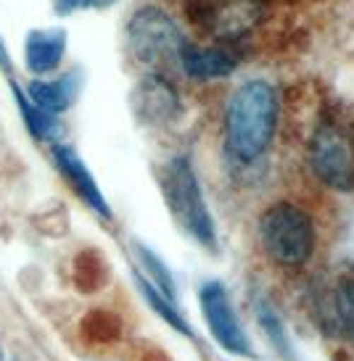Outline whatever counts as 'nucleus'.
Returning <instances> with one entry per match:
<instances>
[{"instance_id":"obj_2","label":"nucleus","mask_w":354,"mask_h":361,"mask_svg":"<svg viewBox=\"0 0 354 361\" xmlns=\"http://www.w3.org/2000/svg\"><path fill=\"white\" fill-rule=\"evenodd\" d=\"M259 251L278 269H302L317 251L314 216L296 201H275L256 221Z\"/></svg>"},{"instance_id":"obj_16","label":"nucleus","mask_w":354,"mask_h":361,"mask_svg":"<svg viewBox=\"0 0 354 361\" xmlns=\"http://www.w3.org/2000/svg\"><path fill=\"white\" fill-rule=\"evenodd\" d=\"M13 98H16V106H19L21 116L27 121V130H30L37 140H56V137H59L61 127H59V121H56V116L40 111L37 106H32L30 98L21 92L19 85H13Z\"/></svg>"},{"instance_id":"obj_13","label":"nucleus","mask_w":354,"mask_h":361,"mask_svg":"<svg viewBox=\"0 0 354 361\" xmlns=\"http://www.w3.org/2000/svg\"><path fill=\"white\" fill-rule=\"evenodd\" d=\"M254 314H256V322H259L262 332L267 335V341L273 343L275 351L281 353L283 359L296 361L291 338H288V332H285V327H283V319H281V317H278V311L273 309V303L264 301L262 295H256V298H254Z\"/></svg>"},{"instance_id":"obj_9","label":"nucleus","mask_w":354,"mask_h":361,"mask_svg":"<svg viewBox=\"0 0 354 361\" xmlns=\"http://www.w3.org/2000/svg\"><path fill=\"white\" fill-rule=\"evenodd\" d=\"M53 164H56L59 174L69 182V188L77 192V198L88 209L95 211L101 219H112V206H109L95 177L90 174V169L85 166V161L77 156L74 148H69V145H53Z\"/></svg>"},{"instance_id":"obj_1","label":"nucleus","mask_w":354,"mask_h":361,"mask_svg":"<svg viewBox=\"0 0 354 361\" xmlns=\"http://www.w3.org/2000/svg\"><path fill=\"white\" fill-rule=\"evenodd\" d=\"M281 124V98L270 82L249 80L225 106V156L233 166H252L270 151Z\"/></svg>"},{"instance_id":"obj_11","label":"nucleus","mask_w":354,"mask_h":361,"mask_svg":"<svg viewBox=\"0 0 354 361\" xmlns=\"http://www.w3.org/2000/svg\"><path fill=\"white\" fill-rule=\"evenodd\" d=\"M66 53V30L51 27V30H32L24 42V63L32 74H51L59 69L61 59Z\"/></svg>"},{"instance_id":"obj_18","label":"nucleus","mask_w":354,"mask_h":361,"mask_svg":"<svg viewBox=\"0 0 354 361\" xmlns=\"http://www.w3.org/2000/svg\"><path fill=\"white\" fill-rule=\"evenodd\" d=\"M117 0H53L56 16H71L77 11H103L112 8Z\"/></svg>"},{"instance_id":"obj_6","label":"nucleus","mask_w":354,"mask_h":361,"mask_svg":"<svg viewBox=\"0 0 354 361\" xmlns=\"http://www.w3.org/2000/svg\"><path fill=\"white\" fill-rule=\"evenodd\" d=\"M188 19L223 45L249 37L264 19V0H188Z\"/></svg>"},{"instance_id":"obj_15","label":"nucleus","mask_w":354,"mask_h":361,"mask_svg":"<svg viewBox=\"0 0 354 361\" xmlns=\"http://www.w3.org/2000/svg\"><path fill=\"white\" fill-rule=\"evenodd\" d=\"M135 282H138V288H141L143 293V298H146V303L151 306L159 317H162L172 330H177L180 335H185V338H193V330H191V324L185 322V317H182L180 311L175 309V301H170L164 293H159L156 288H153L151 282L146 280L143 274H135Z\"/></svg>"},{"instance_id":"obj_20","label":"nucleus","mask_w":354,"mask_h":361,"mask_svg":"<svg viewBox=\"0 0 354 361\" xmlns=\"http://www.w3.org/2000/svg\"><path fill=\"white\" fill-rule=\"evenodd\" d=\"M0 361H3V348H0Z\"/></svg>"},{"instance_id":"obj_12","label":"nucleus","mask_w":354,"mask_h":361,"mask_svg":"<svg viewBox=\"0 0 354 361\" xmlns=\"http://www.w3.org/2000/svg\"><path fill=\"white\" fill-rule=\"evenodd\" d=\"M77 92H80V74L69 71L59 80H32L24 95L30 98L32 106L56 116L71 109V103L77 101Z\"/></svg>"},{"instance_id":"obj_19","label":"nucleus","mask_w":354,"mask_h":361,"mask_svg":"<svg viewBox=\"0 0 354 361\" xmlns=\"http://www.w3.org/2000/svg\"><path fill=\"white\" fill-rule=\"evenodd\" d=\"M0 66L8 71L11 69V56L8 51H6V42H3V37H0Z\"/></svg>"},{"instance_id":"obj_17","label":"nucleus","mask_w":354,"mask_h":361,"mask_svg":"<svg viewBox=\"0 0 354 361\" xmlns=\"http://www.w3.org/2000/svg\"><path fill=\"white\" fill-rule=\"evenodd\" d=\"M135 251L141 256V264L143 269L148 271V277H151V285L156 288L159 293H164L170 301H177V290H175V280H172V271L164 267V261L156 256L153 251H148L146 245H135Z\"/></svg>"},{"instance_id":"obj_8","label":"nucleus","mask_w":354,"mask_h":361,"mask_svg":"<svg viewBox=\"0 0 354 361\" xmlns=\"http://www.w3.org/2000/svg\"><path fill=\"white\" fill-rule=\"evenodd\" d=\"M132 111L146 124L162 127V124H172L180 116L182 103L172 82L164 80L162 74H148L132 90Z\"/></svg>"},{"instance_id":"obj_5","label":"nucleus","mask_w":354,"mask_h":361,"mask_svg":"<svg viewBox=\"0 0 354 361\" xmlns=\"http://www.w3.org/2000/svg\"><path fill=\"white\" fill-rule=\"evenodd\" d=\"M177 21L159 6H143L127 21V45L132 56L148 66L177 63L185 45Z\"/></svg>"},{"instance_id":"obj_14","label":"nucleus","mask_w":354,"mask_h":361,"mask_svg":"<svg viewBox=\"0 0 354 361\" xmlns=\"http://www.w3.org/2000/svg\"><path fill=\"white\" fill-rule=\"evenodd\" d=\"M331 314L338 332L354 343V277H341L331 290Z\"/></svg>"},{"instance_id":"obj_7","label":"nucleus","mask_w":354,"mask_h":361,"mask_svg":"<svg viewBox=\"0 0 354 361\" xmlns=\"http://www.w3.org/2000/svg\"><path fill=\"white\" fill-rule=\"evenodd\" d=\"M199 303H201V314L214 341L233 356H252V341L243 330V324L238 322V314H235L228 288L223 282H203L201 290H199Z\"/></svg>"},{"instance_id":"obj_4","label":"nucleus","mask_w":354,"mask_h":361,"mask_svg":"<svg viewBox=\"0 0 354 361\" xmlns=\"http://www.w3.org/2000/svg\"><path fill=\"white\" fill-rule=\"evenodd\" d=\"M164 201L172 211L175 221L191 235L193 240L217 251V227H214L212 211L206 206L201 182L196 177V169L188 156H175L162 177Z\"/></svg>"},{"instance_id":"obj_3","label":"nucleus","mask_w":354,"mask_h":361,"mask_svg":"<svg viewBox=\"0 0 354 361\" xmlns=\"http://www.w3.org/2000/svg\"><path fill=\"white\" fill-rule=\"evenodd\" d=\"M307 164L325 188L354 192V130L338 114H320L307 137Z\"/></svg>"},{"instance_id":"obj_10","label":"nucleus","mask_w":354,"mask_h":361,"mask_svg":"<svg viewBox=\"0 0 354 361\" xmlns=\"http://www.w3.org/2000/svg\"><path fill=\"white\" fill-rule=\"evenodd\" d=\"M177 63L191 80L206 82L230 77L238 69L241 59L230 45H193V42H185Z\"/></svg>"}]
</instances>
